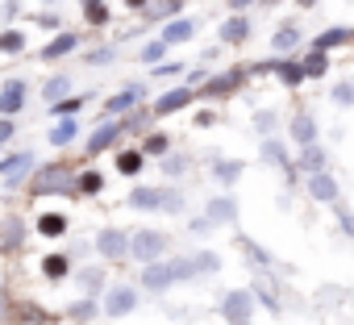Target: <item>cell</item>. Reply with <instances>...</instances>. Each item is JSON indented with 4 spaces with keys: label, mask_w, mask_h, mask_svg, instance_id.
Segmentation results:
<instances>
[{
    "label": "cell",
    "mask_w": 354,
    "mask_h": 325,
    "mask_svg": "<svg viewBox=\"0 0 354 325\" xmlns=\"http://www.w3.org/2000/svg\"><path fill=\"white\" fill-rule=\"evenodd\" d=\"M188 279H196L192 254H171V259H158V263H146L142 267V288L154 292V296L171 292L175 284H188Z\"/></svg>",
    "instance_id": "6da1fadb"
},
{
    "label": "cell",
    "mask_w": 354,
    "mask_h": 325,
    "mask_svg": "<svg viewBox=\"0 0 354 325\" xmlns=\"http://www.w3.org/2000/svg\"><path fill=\"white\" fill-rule=\"evenodd\" d=\"M125 205L133 209V213H184V196L175 192V188H150V184H138L129 196H125Z\"/></svg>",
    "instance_id": "7a4b0ae2"
},
{
    "label": "cell",
    "mask_w": 354,
    "mask_h": 325,
    "mask_svg": "<svg viewBox=\"0 0 354 325\" xmlns=\"http://www.w3.org/2000/svg\"><path fill=\"white\" fill-rule=\"evenodd\" d=\"M46 192H59V196L75 201V176H71L67 162H46V167H38V176L30 184V196H46Z\"/></svg>",
    "instance_id": "3957f363"
},
{
    "label": "cell",
    "mask_w": 354,
    "mask_h": 325,
    "mask_svg": "<svg viewBox=\"0 0 354 325\" xmlns=\"http://www.w3.org/2000/svg\"><path fill=\"white\" fill-rule=\"evenodd\" d=\"M125 133H129V117H104V121L88 133V142H84V162H88V158H100L104 150H113Z\"/></svg>",
    "instance_id": "277c9868"
},
{
    "label": "cell",
    "mask_w": 354,
    "mask_h": 325,
    "mask_svg": "<svg viewBox=\"0 0 354 325\" xmlns=\"http://www.w3.org/2000/svg\"><path fill=\"white\" fill-rule=\"evenodd\" d=\"M167 246H171V238L162 230H129V259L142 267L167 259Z\"/></svg>",
    "instance_id": "5b68a950"
},
{
    "label": "cell",
    "mask_w": 354,
    "mask_h": 325,
    "mask_svg": "<svg viewBox=\"0 0 354 325\" xmlns=\"http://www.w3.org/2000/svg\"><path fill=\"white\" fill-rule=\"evenodd\" d=\"M92 246H96V254H100L104 263H113V267H125V263H129V230H121V225H100Z\"/></svg>",
    "instance_id": "8992f818"
},
{
    "label": "cell",
    "mask_w": 354,
    "mask_h": 325,
    "mask_svg": "<svg viewBox=\"0 0 354 325\" xmlns=\"http://www.w3.org/2000/svg\"><path fill=\"white\" fill-rule=\"evenodd\" d=\"M246 75H250L246 67H234V71H225V75H209V80L196 88V96H201V100H230V96L242 92Z\"/></svg>",
    "instance_id": "52a82bcc"
},
{
    "label": "cell",
    "mask_w": 354,
    "mask_h": 325,
    "mask_svg": "<svg viewBox=\"0 0 354 325\" xmlns=\"http://www.w3.org/2000/svg\"><path fill=\"white\" fill-rule=\"evenodd\" d=\"M217 313H221L225 325H250V317H254V296H250V288L225 292L221 304H217Z\"/></svg>",
    "instance_id": "ba28073f"
},
{
    "label": "cell",
    "mask_w": 354,
    "mask_h": 325,
    "mask_svg": "<svg viewBox=\"0 0 354 325\" xmlns=\"http://www.w3.org/2000/svg\"><path fill=\"white\" fill-rule=\"evenodd\" d=\"M201 96H196V84H175V88H167L162 96H154V104H150V117H171V113H180V109H188V104H196Z\"/></svg>",
    "instance_id": "9c48e42d"
},
{
    "label": "cell",
    "mask_w": 354,
    "mask_h": 325,
    "mask_svg": "<svg viewBox=\"0 0 354 325\" xmlns=\"http://www.w3.org/2000/svg\"><path fill=\"white\" fill-rule=\"evenodd\" d=\"M138 288H129V284H113V288H104L100 292V308H104V317H129L133 308H138Z\"/></svg>",
    "instance_id": "30bf717a"
},
{
    "label": "cell",
    "mask_w": 354,
    "mask_h": 325,
    "mask_svg": "<svg viewBox=\"0 0 354 325\" xmlns=\"http://www.w3.org/2000/svg\"><path fill=\"white\" fill-rule=\"evenodd\" d=\"M142 100H146V84H142V80H133V84H125L117 96H109V100H104V117H129V113H138V109H142Z\"/></svg>",
    "instance_id": "8fae6325"
},
{
    "label": "cell",
    "mask_w": 354,
    "mask_h": 325,
    "mask_svg": "<svg viewBox=\"0 0 354 325\" xmlns=\"http://www.w3.org/2000/svg\"><path fill=\"white\" fill-rule=\"evenodd\" d=\"M34 150H9L5 158H0V180H5L9 188H21V180L34 171Z\"/></svg>",
    "instance_id": "7c38bea8"
},
{
    "label": "cell",
    "mask_w": 354,
    "mask_h": 325,
    "mask_svg": "<svg viewBox=\"0 0 354 325\" xmlns=\"http://www.w3.org/2000/svg\"><path fill=\"white\" fill-rule=\"evenodd\" d=\"M26 104H30V84L21 75H13V80L0 84V117H17Z\"/></svg>",
    "instance_id": "4fadbf2b"
},
{
    "label": "cell",
    "mask_w": 354,
    "mask_h": 325,
    "mask_svg": "<svg viewBox=\"0 0 354 325\" xmlns=\"http://www.w3.org/2000/svg\"><path fill=\"white\" fill-rule=\"evenodd\" d=\"M254 71H275V80H279L288 92L304 84V67H300V59H292V55H288V59H283V55H275L271 63H263V67H254Z\"/></svg>",
    "instance_id": "5bb4252c"
},
{
    "label": "cell",
    "mask_w": 354,
    "mask_h": 325,
    "mask_svg": "<svg viewBox=\"0 0 354 325\" xmlns=\"http://www.w3.org/2000/svg\"><path fill=\"white\" fill-rule=\"evenodd\" d=\"M259 162H267V167H279V171H288V184H292L296 158H288V142H279V138H263V146H259Z\"/></svg>",
    "instance_id": "9a60e30c"
},
{
    "label": "cell",
    "mask_w": 354,
    "mask_h": 325,
    "mask_svg": "<svg viewBox=\"0 0 354 325\" xmlns=\"http://www.w3.org/2000/svg\"><path fill=\"white\" fill-rule=\"evenodd\" d=\"M250 34H254V21H250L246 13H230V17L221 21V30H217L221 46H242V42H250Z\"/></svg>",
    "instance_id": "2e32d148"
},
{
    "label": "cell",
    "mask_w": 354,
    "mask_h": 325,
    "mask_svg": "<svg viewBox=\"0 0 354 325\" xmlns=\"http://www.w3.org/2000/svg\"><path fill=\"white\" fill-rule=\"evenodd\" d=\"M80 46H84V34H75V30H59V34L42 46L38 59H42V63H59V59H67V55L80 50Z\"/></svg>",
    "instance_id": "e0dca14e"
},
{
    "label": "cell",
    "mask_w": 354,
    "mask_h": 325,
    "mask_svg": "<svg viewBox=\"0 0 354 325\" xmlns=\"http://www.w3.org/2000/svg\"><path fill=\"white\" fill-rule=\"evenodd\" d=\"M288 138H292L296 146H313V142H321V125H317V117H313L308 109L292 113V121H288Z\"/></svg>",
    "instance_id": "ac0fdd59"
},
{
    "label": "cell",
    "mask_w": 354,
    "mask_h": 325,
    "mask_svg": "<svg viewBox=\"0 0 354 325\" xmlns=\"http://www.w3.org/2000/svg\"><path fill=\"white\" fill-rule=\"evenodd\" d=\"M205 217H209L217 230H221V225H225V230H234V225H238V217H242L238 196H213V201L205 205Z\"/></svg>",
    "instance_id": "d6986e66"
},
{
    "label": "cell",
    "mask_w": 354,
    "mask_h": 325,
    "mask_svg": "<svg viewBox=\"0 0 354 325\" xmlns=\"http://www.w3.org/2000/svg\"><path fill=\"white\" fill-rule=\"evenodd\" d=\"M196 30H201V21L196 17H171V21H162V42L167 46H184V42H192L196 38Z\"/></svg>",
    "instance_id": "ffe728a7"
},
{
    "label": "cell",
    "mask_w": 354,
    "mask_h": 325,
    "mask_svg": "<svg viewBox=\"0 0 354 325\" xmlns=\"http://www.w3.org/2000/svg\"><path fill=\"white\" fill-rule=\"evenodd\" d=\"M296 171H304V176H321V171H329V150H325L321 142L300 146V154H296Z\"/></svg>",
    "instance_id": "44dd1931"
},
{
    "label": "cell",
    "mask_w": 354,
    "mask_h": 325,
    "mask_svg": "<svg viewBox=\"0 0 354 325\" xmlns=\"http://www.w3.org/2000/svg\"><path fill=\"white\" fill-rule=\"evenodd\" d=\"M304 192H308L317 205H337V196H342V188H337V180H333L329 171H321V176H308Z\"/></svg>",
    "instance_id": "7402d4cb"
},
{
    "label": "cell",
    "mask_w": 354,
    "mask_h": 325,
    "mask_svg": "<svg viewBox=\"0 0 354 325\" xmlns=\"http://www.w3.org/2000/svg\"><path fill=\"white\" fill-rule=\"evenodd\" d=\"M250 296H254V300H259L271 317H279V313H283V304H279V296H275V279H271V271H259V275H254Z\"/></svg>",
    "instance_id": "603a6c76"
},
{
    "label": "cell",
    "mask_w": 354,
    "mask_h": 325,
    "mask_svg": "<svg viewBox=\"0 0 354 325\" xmlns=\"http://www.w3.org/2000/svg\"><path fill=\"white\" fill-rule=\"evenodd\" d=\"M113 167H117V176H125V180H133V176H142V167H146V154H142V146H117V154H113Z\"/></svg>",
    "instance_id": "cb8c5ba5"
},
{
    "label": "cell",
    "mask_w": 354,
    "mask_h": 325,
    "mask_svg": "<svg viewBox=\"0 0 354 325\" xmlns=\"http://www.w3.org/2000/svg\"><path fill=\"white\" fill-rule=\"evenodd\" d=\"M80 129H84V125H80V117H55V125H50V133H46V138H50V146H55V150H67V146H75Z\"/></svg>",
    "instance_id": "d4e9b609"
},
{
    "label": "cell",
    "mask_w": 354,
    "mask_h": 325,
    "mask_svg": "<svg viewBox=\"0 0 354 325\" xmlns=\"http://www.w3.org/2000/svg\"><path fill=\"white\" fill-rule=\"evenodd\" d=\"M238 250L246 254V267H250V271H271V267H275L271 250H267V246H259V242H254V238H246V234H238Z\"/></svg>",
    "instance_id": "484cf974"
},
{
    "label": "cell",
    "mask_w": 354,
    "mask_h": 325,
    "mask_svg": "<svg viewBox=\"0 0 354 325\" xmlns=\"http://www.w3.org/2000/svg\"><path fill=\"white\" fill-rule=\"evenodd\" d=\"M354 42V30H346V26H333V30H321L317 38H313V50H342V46H350Z\"/></svg>",
    "instance_id": "4316f807"
},
{
    "label": "cell",
    "mask_w": 354,
    "mask_h": 325,
    "mask_svg": "<svg viewBox=\"0 0 354 325\" xmlns=\"http://www.w3.org/2000/svg\"><path fill=\"white\" fill-rule=\"evenodd\" d=\"M242 176H246V162H242V158H221V162H213V180H217L221 188H234Z\"/></svg>",
    "instance_id": "83f0119b"
},
{
    "label": "cell",
    "mask_w": 354,
    "mask_h": 325,
    "mask_svg": "<svg viewBox=\"0 0 354 325\" xmlns=\"http://www.w3.org/2000/svg\"><path fill=\"white\" fill-rule=\"evenodd\" d=\"M21 246H26L21 217H5V221H0V250H21Z\"/></svg>",
    "instance_id": "f1b7e54d"
},
{
    "label": "cell",
    "mask_w": 354,
    "mask_h": 325,
    "mask_svg": "<svg viewBox=\"0 0 354 325\" xmlns=\"http://www.w3.org/2000/svg\"><path fill=\"white\" fill-rule=\"evenodd\" d=\"M296 46H300V26H296V21H283V26L271 34V50H275V55H292Z\"/></svg>",
    "instance_id": "f546056e"
},
{
    "label": "cell",
    "mask_w": 354,
    "mask_h": 325,
    "mask_svg": "<svg viewBox=\"0 0 354 325\" xmlns=\"http://www.w3.org/2000/svg\"><path fill=\"white\" fill-rule=\"evenodd\" d=\"M300 67H304V80H321L325 71H329V50H304L300 55Z\"/></svg>",
    "instance_id": "4dcf8cb0"
},
{
    "label": "cell",
    "mask_w": 354,
    "mask_h": 325,
    "mask_svg": "<svg viewBox=\"0 0 354 325\" xmlns=\"http://www.w3.org/2000/svg\"><path fill=\"white\" fill-rule=\"evenodd\" d=\"M104 192V176L96 171V167H84L80 176H75V201L80 196H100Z\"/></svg>",
    "instance_id": "1f68e13d"
},
{
    "label": "cell",
    "mask_w": 354,
    "mask_h": 325,
    "mask_svg": "<svg viewBox=\"0 0 354 325\" xmlns=\"http://www.w3.org/2000/svg\"><path fill=\"white\" fill-rule=\"evenodd\" d=\"M38 234H42V238H63V234H71L67 213H42V217H38Z\"/></svg>",
    "instance_id": "d6a6232c"
},
{
    "label": "cell",
    "mask_w": 354,
    "mask_h": 325,
    "mask_svg": "<svg viewBox=\"0 0 354 325\" xmlns=\"http://www.w3.org/2000/svg\"><path fill=\"white\" fill-rule=\"evenodd\" d=\"M42 275H46L50 284L67 279V275H71V254H59V250H55V254H46V259H42Z\"/></svg>",
    "instance_id": "836d02e7"
},
{
    "label": "cell",
    "mask_w": 354,
    "mask_h": 325,
    "mask_svg": "<svg viewBox=\"0 0 354 325\" xmlns=\"http://www.w3.org/2000/svg\"><path fill=\"white\" fill-rule=\"evenodd\" d=\"M188 167H192V158H188V154H171V150H167V154L158 158V171H162L167 180H180V176H188Z\"/></svg>",
    "instance_id": "e575fe53"
},
{
    "label": "cell",
    "mask_w": 354,
    "mask_h": 325,
    "mask_svg": "<svg viewBox=\"0 0 354 325\" xmlns=\"http://www.w3.org/2000/svg\"><path fill=\"white\" fill-rule=\"evenodd\" d=\"M75 279H80V288H84V296H100L109 284H104V271L100 267H80L75 271Z\"/></svg>",
    "instance_id": "d590c367"
},
{
    "label": "cell",
    "mask_w": 354,
    "mask_h": 325,
    "mask_svg": "<svg viewBox=\"0 0 354 325\" xmlns=\"http://www.w3.org/2000/svg\"><path fill=\"white\" fill-rule=\"evenodd\" d=\"M42 96H46V104H55V100H63V96H71V75H67V71H59V75H50V80L42 84Z\"/></svg>",
    "instance_id": "8d00e7d4"
},
{
    "label": "cell",
    "mask_w": 354,
    "mask_h": 325,
    "mask_svg": "<svg viewBox=\"0 0 354 325\" xmlns=\"http://www.w3.org/2000/svg\"><path fill=\"white\" fill-rule=\"evenodd\" d=\"M80 9H84V21L92 30H104L109 26V5H104V0H80Z\"/></svg>",
    "instance_id": "74e56055"
},
{
    "label": "cell",
    "mask_w": 354,
    "mask_h": 325,
    "mask_svg": "<svg viewBox=\"0 0 354 325\" xmlns=\"http://www.w3.org/2000/svg\"><path fill=\"white\" fill-rule=\"evenodd\" d=\"M180 9H184V0H150L146 17L150 21H171V17H180Z\"/></svg>",
    "instance_id": "f35d334b"
},
{
    "label": "cell",
    "mask_w": 354,
    "mask_h": 325,
    "mask_svg": "<svg viewBox=\"0 0 354 325\" xmlns=\"http://www.w3.org/2000/svg\"><path fill=\"white\" fill-rule=\"evenodd\" d=\"M167 50H171V46H167L162 38H150V42L138 50V63H146V67H158V63H167Z\"/></svg>",
    "instance_id": "ab89813d"
},
{
    "label": "cell",
    "mask_w": 354,
    "mask_h": 325,
    "mask_svg": "<svg viewBox=\"0 0 354 325\" xmlns=\"http://www.w3.org/2000/svg\"><path fill=\"white\" fill-rule=\"evenodd\" d=\"M26 50V30H0V55H21Z\"/></svg>",
    "instance_id": "60d3db41"
},
{
    "label": "cell",
    "mask_w": 354,
    "mask_h": 325,
    "mask_svg": "<svg viewBox=\"0 0 354 325\" xmlns=\"http://www.w3.org/2000/svg\"><path fill=\"white\" fill-rule=\"evenodd\" d=\"M88 104V96H63L50 104V117H80V109Z\"/></svg>",
    "instance_id": "b9f144b4"
},
{
    "label": "cell",
    "mask_w": 354,
    "mask_h": 325,
    "mask_svg": "<svg viewBox=\"0 0 354 325\" xmlns=\"http://www.w3.org/2000/svg\"><path fill=\"white\" fill-rule=\"evenodd\" d=\"M275 125H279V113L275 109H259L254 113V133L259 138H275Z\"/></svg>",
    "instance_id": "7bdbcfd3"
},
{
    "label": "cell",
    "mask_w": 354,
    "mask_h": 325,
    "mask_svg": "<svg viewBox=\"0 0 354 325\" xmlns=\"http://www.w3.org/2000/svg\"><path fill=\"white\" fill-rule=\"evenodd\" d=\"M167 150H171V138H167V133H154V129H150V133L142 138V154H154V158H162Z\"/></svg>",
    "instance_id": "ee69618b"
},
{
    "label": "cell",
    "mask_w": 354,
    "mask_h": 325,
    "mask_svg": "<svg viewBox=\"0 0 354 325\" xmlns=\"http://www.w3.org/2000/svg\"><path fill=\"white\" fill-rule=\"evenodd\" d=\"M192 263H196V275H217L221 271V254L217 250H201V254H192Z\"/></svg>",
    "instance_id": "f6af8a7d"
},
{
    "label": "cell",
    "mask_w": 354,
    "mask_h": 325,
    "mask_svg": "<svg viewBox=\"0 0 354 325\" xmlns=\"http://www.w3.org/2000/svg\"><path fill=\"white\" fill-rule=\"evenodd\" d=\"M96 313H100L96 296H84V300H75V304H71V321H80V325H88V321H92Z\"/></svg>",
    "instance_id": "bcb514c9"
},
{
    "label": "cell",
    "mask_w": 354,
    "mask_h": 325,
    "mask_svg": "<svg viewBox=\"0 0 354 325\" xmlns=\"http://www.w3.org/2000/svg\"><path fill=\"white\" fill-rule=\"evenodd\" d=\"M329 100H333L337 109H354V84H350V80H342V84H333V92H329Z\"/></svg>",
    "instance_id": "7dc6e473"
},
{
    "label": "cell",
    "mask_w": 354,
    "mask_h": 325,
    "mask_svg": "<svg viewBox=\"0 0 354 325\" xmlns=\"http://www.w3.org/2000/svg\"><path fill=\"white\" fill-rule=\"evenodd\" d=\"M113 59H117V46H96V50H88L84 63H88V67H109Z\"/></svg>",
    "instance_id": "c3c4849f"
},
{
    "label": "cell",
    "mask_w": 354,
    "mask_h": 325,
    "mask_svg": "<svg viewBox=\"0 0 354 325\" xmlns=\"http://www.w3.org/2000/svg\"><path fill=\"white\" fill-rule=\"evenodd\" d=\"M213 230H217V225H213L205 213H201V217H188V234H192V238H209Z\"/></svg>",
    "instance_id": "681fc988"
},
{
    "label": "cell",
    "mask_w": 354,
    "mask_h": 325,
    "mask_svg": "<svg viewBox=\"0 0 354 325\" xmlns=\"http://www.w3.org/2000/svg\"><path fill=\"white\" fill-rule=\"evenodd\" d=\"M333 213H337V225H342V234H346V238H354V213H350L346 205H333Z\"/></svg>",
    "instance_id": "f907efd6"
},
{
    "label": "cell",
    "mask_w": 354,
    "mask_h": 325,
    "mask_svg": "<svg viewBox=\"0 0 354 325\" xmlns=\"http://www.w3.org/2000/svg\"><path fill=\"white\" fill-rule=\"evenodd\" d=\"M13 133H17V121L13 117H0V150L13 142Z\"/></svg>",
    "instance_id": "816d5d0a"
},
{
    "label": "cell",
    "mask_w": 354,
    "mask_h": 325,
    "mask_svg": "<svg viewBox=\"0 0 354 325\" xmlns=\"http://www.w3.org/2000/svg\"><path fill=\"white\" fill-rule=\"evenodd\" d=\"M150 71H154V80H171V75L184 71V63H158V67H150Z\"/></svg>",
    "instance_id": "f5cc1de1"
},
{
    "label": "cell",
    "mask_w": 354,
    "mask_h": 325,
    "mask_svg": "<svg viewBox=\"0 0 354 325\" xmlns=\"http://www.w3.org/2000/svg\"><path fill=\"white\" fill-rule=\"evenodd\" d=\"M17 9H21L17 0H5V5H0V21H5V30H9V21L17 17Z\"/></svg>",
    "instance_id": "db71d44e"
},
{
    "label": "cell",
    "mask_w": 354,
    "mask_h": 325,
    "mask_svg": "<svg viewBox=\"0 0 354 325\" xmlns=\"http://www.w3.org/2000/svg\"><path fill=\"white\" fill-rule=\"evenodd\" d=\"M38 26H46V30H63V21H59V13H42V17H38Z\"/></svg>",
    "instance_id": "11a10c76"
},
{
    "label": "cell",
    "mask_w": 354,
    "mask_h": 325,
    "mask_svg": "<svg viewBox=\"0 0 354 325\" xmlns=\"http://www.w3.org/2000/svg\"><path fill=\"white\" fill-rule=\"evenodd\" d=\"M121 5H125L129 13H146V9H150V0H121Z\"/></svg>",
    "instance_id": "9f6ffc18"
},
{
    "label": "cell",
    "mask_w": 354,
    "mask_h": 325,
    "mask_svg": "<svg viewBox=\"0 0 354 325\" xmlns=\"http://www.w3.org/2000/svg\"><path fill=\"white\" fill-rule=\"evenodd\" d=\"M196 125H217V113H213V109H201V113H196Z\"/></svg>",
    "instance_id": "6f0895ef"
},
{
    "label": "cell",
    "mask_w": 354,
    "mask_h": 325,
    "mask_svg": "<svg viewBox=\"0 0 354 325\" xmlns=\"http://www.w3.org/2000/svg\"><path fill=\"white\" fill-rule=\"evenodd\" d=\"M254 5V0H230V13H246Z\"/></svg>",
    "instance_id": "680465c9"
},
{
    "label": "cell",
    "mask_w": 354,
    "mask_h": 325,
    "mask_svg": "<svg viewBox=\"0 0 354 325\" xmlns=\"http://www.w3.org/2000/svg\"><path fill=\"white\" fill-rule=\"evenodd\" d=\"M313 5H317V0H300V9H313Z\"/></svg>",
    "instance_id": "91938a15"
},
{
    "label": "cell",
    "mask_w": 354,
    "mask_h": 325,
    "mask_svg": "<svg viewBox=\"0 0 354 325\" xmlns=\"http://www.w3.org/2000/svg\"><path fill=\"white\" fill-rule=\"evenodd\" d=\"M42 5H59V0H42Z\"/></svg>",
    "instance_id": "94428289"
},
{
    "label": "cell",
    "mask_w": 354,
    "mask_h": 325,
    "mask_svg": "<svg viewBox=\"0 0 354 325\" xmlns=\"http://www.w3.org/2000/svg\"><path fill=\"white\" fill-rule=\"evenodd\" d=\"M350 84H354V80H350Z\"/></svg>",
    "instance_id": "6125c7cd"
}]
</instances>
